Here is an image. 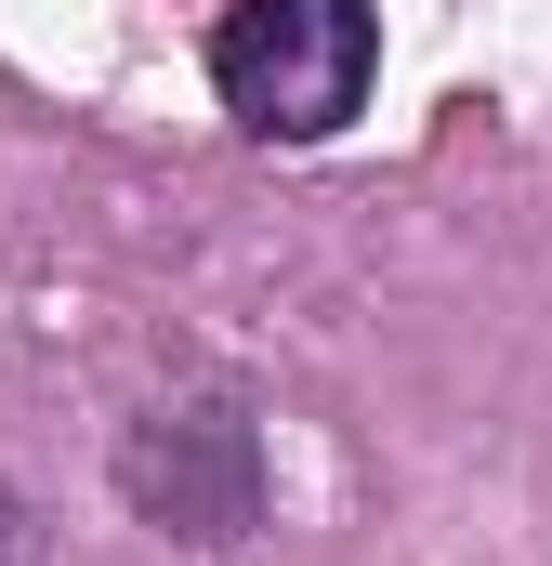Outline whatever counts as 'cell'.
<instances>
[{"mask_svg": "<svg viewBox=\"0 0 552 566\" xmlns=\"http://www.w3.org/2000/svg\"><path fill=\"white\" fill-rule=\"evenodd\" d=\"M382 80V0H224L211 93L264 145H329Z\"/></svg>", "mask_w": 552, "mask_h": 566, "instance_id": "cell-1", "label": "cell"}, {"mask_svg": "<svg viewBox=\"0 0 552 566\" xmlns=\"http://www.w3.org/2000/svg\"><path fill=\"white\" fill-rule=\"evenodd\" d=\"M119 501L158 541H198V554L251 541V514H264V422L237 396H158L119 434Z\"/></svg>", "mask_w": 552, "mask_h": 566, "instance_id": "cell-2", "label": "cell"}, {"mask_svg": "<svg viewBox=\"0 0 552 566\" xmlns=\"http://www.w3.org/2000/svg\"><path fill=\"white\" fill-rule=\"evenodd\" d=\"M0 566H40V527H26V501L0 488Z\"/></svg>", "mask_w": 552, "mask_h": 566, "instance_id": "cell-3", "label": "cell"}]
</instances>
